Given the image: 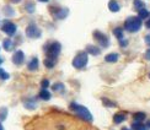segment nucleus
<instances>
[{"label":"nucleus","mask_w":150,"mask_h":130,"mask_svg":"<svg viewBox=\"0 0 150 130\" xmlns=\"http://www.w3.org/2000/svg\"><path fill=\"white\" fill-rule=\"evenodd\" d=\"M83 119L73 118L71 115L63 114L60 112L51 113L41 117L33 122L32 130H96L86 124Z\"/></svg>","instance_id":"nucleus-1"},{"label":"nucleus","mask_w":150,"mask_h":130,"mask_svg":"<svg viewBox=\"0 0 150 130\" xmlns=\"http://www.w3.org/2000/svg\"><path fill=\"white\" fill-rule=\"evenodd\" d=\"M69 109L71 110V112H73L75 115L78 117V118L83 119V120H85V122H87V123H92L93 118H92V115H91V113H90V110L87 109L86 107L80 106V104L73 102V103H70Z\"/></svg>","instance_id":"nucleus-2"},{"label":"nucleus","mask_w":150,"mask_h":130,"mask_svg":"<svg viewBox=\"0 0 150 130\" xmlns=\"http://www.w3.org/2000/svg\"><path fill=\"white\" fill-rule=\"evenodd\" d=\"M60 49H62V46H60L59 42H51V43H48V44L45 46L46 58L57 60L58 55H59V53H60Z\"/></svg>","instance_id":"nucleus-3"},{"label":"nucleus","mask_w":150,"mask_h":130,"mask_svg":"<svg viewBox=\"0 0 150 130\" xmlns=\"http://www.w3.org/2000/svg\"><path fill=\"white\" fill-rule=\"evenodd\" d=\"M142 25H143V22L138 16H130L126 20V22H124V30L128 31V32L134 33V32H138L142 28Z\"/></svg>","instance_id":"nucleus-4"},{"label":"nucleus","mask_w":150,"mask_h":130,"mask_svg":"<svg viewBox=\"0 0 150 130\" xmlns=\"http://www.w3.org/2000/svg\"><path fill=\"white\" fill-rule=\"evenodd\" d=\"M87 60H89V58H87V53L86 52H80L76 54V57H75L73 59V66L76 67V69H83V67L87 64Z\"/></svg>","instance_id":"nucleus-5"},{"label":"nucleus","mask_w":150,"mask_h":130,"mask_svg":"<svg viewBox=\"0 0 150 130\" xmlns=\"http://www.w3.org/2000/svg\"><path fill=\"white\" fill-rule=\"evenodd\" d=\"M26 36L28 38H40L41 34H42V31L41 28H38L36 23H30L28 26L26 27Z\"/></svg>","instance_id":"nucleus-6"},{"label":"nucleus","mask_w":150,"mask_h":130,"mask_svg":"<svg viewBox=\"0 0 150 130\" xmlns=\"http://www.w3.org/2000/svg\"><path fill=\"white\" fill-rule=\"evenodd\" d=\"M1 31L8 36H14L16 33V31H17V27H16V25L12 23L11 21L5 20L1 25Z\"/></svg>","instance_id":"nucleus-7"},{"label":"nucleus","mask_w":150,"mask_h":130,"mask_svg":"<svg viewBox=\"0 0 150 130\" xmlns=\"http://www.w3.org/2000/svg\"><path fill=\"white\" fill-rule=\"evenodd\" d=\"M93 38L98 42V44L101 46L102 48H107L110 46L108 37L106 34H103L102 32H100V31H95V32H93Z\"/></svg>","instance_id":"nucleus-8"},{"label":"nucleus","mask_w":150,"mask_h":130,"mask_svg":"<svg viewBox=\"0 0 150 130\" xmlns=\"http://www.w3.org/2000/svg\"><path fill=\"white\" fill-rule=\"evenodd\" d=\"M25 61V54L22 51H16L12 55V63L15 65H21Z\"/></svg>","instance_id":"nucleus-9"},{"label":"nucleus","mask_w":150,"mask_h":130,"mask_svg":"<svg viewBox=\"0 0 150 130\" xmlns=\"http://www.w3.org/2000/svg\"><path fill=\"white\" fill-rule=\"evenodd\" d=\"M68 14H69V10L68 9H58V10H55V12L53 14V16L55 18H58V20H63V18H65L68 16Z\"/></svg>","instance_id":"nucleus-10"},{"label":"nucleus","mask_w":150,"mask_h":130,"mask_svg":"<svg viewBox=\"0 0 150 130\" xmlns=\"http://www.w3.org/2000/svg\"><path fill=\"white\" fill-rule=\"evenodd\" d=\"M86 53L91 54V55H100V54H101V49H100L98 47H96V46L89 44L86 47Z\"/></svg>","instance_id":"nucleus-11"},{"label":"nucleus","mask_w":150,"mask_h":130,"mask_svg":"<svg viewBox=\"0 0 150 130\" xmlns=\"http://www.w3.org/2000/svg\"><path fill=\"white\" fill-rule=\"evenodd\" d=\"M126 119H127V115H126V113H123V112L117 113L113 117V122L116 123V124H121V123H123Z\"/></svg>","instance_id":"nucleus-12"},{"label":"nucleus","mask_w":150,"mask_h":130,"mask_svg":"<svg viewBox=\"0 0 150 130\" xmlns=\"http://www.w3.org/2000/svg\"><path fill=\"white\" fill-rule=\"evenodd\" d=\"M25 108H27L30 110H33L37 108V102L33 100V98H30V100H26L25 101Z\"/></svg>","instance_id":"nucleus-13"},{"label":"nucleus","mask_w":150,"mask_h":130,"mask_svg":"<svg viewBox=\"0 0 150 130\" xmlns=\"http://www.w3.org/2000/svg\"><path fill=\"white\" fill-rule=\"evenodd\" d=\"M118 58H120V54L118 53H110L105 57V60L107 61V63H116Z\"/></svg>","instance_id":"nucleus-14"},{"label":"nucleus","mask_w":150,"mask_h":130,"mask_svg":"<svg viewBox=\"0 0 150 130\" xmlns=\"http://www.w3.org/2000/svg\"><path fill=\"white\" fill-rule=\"evenodd\" d=\"M27 67H28V70H30V71H35V70H37V69H38V59H37V58H32V59L30 60V63H28Z\"/></svg>","instance_id":"nucleus-15"},{"label":"nucleus","mask_w":150,"mask_h":130,"mask_svg":"<svg viewBox=\"0 0 150 130\" xmlns=\"http://www.w3.org/2000/svg\"><path fill=\"white\" fill-rule=\"evenodd\" d=\"M108 9L112 12H118V11H120V9H121V6H120V4L116 1V0H111V1L108 3Z\"/></svg>","instance_id":"nucleus-16"},{"label":"nucleus","mask_w":150,"mask_h":130,"mask_svg":"<svg viewBox=\"0 0 150 130\" xmlns=\"http://www.w3.org/2000/svg\"><path fill=\"white\" fill-rule=\"evenodd\" d=\"M38 97L41 98V100H43V101H49V100H51V92H49L48 90H46V89H42L41 92H40V95H38Z\"/></svg>","instance_id":"nucleus-17"},{"label":"nucleus","mask_w":150,"mask_h":130,"mask_svg":"<svg viewBox=\"0 0 150 130\" xmlns=\"http://www.w3.org/2000/svg\"><path fill=\"white\" fill-rule=\"evenodd\" d=\"M3 47L6 52H10V51H12V48H14V43H12V41L10 38H6L3 42Z\"/></svg>","instance_id":"nucleus-18"},{"label":"nucleus","mask_w":150,"mask_h":130,"mask_svg":"<svg viewBox=\"0 0 150 130\" xmlns=\"http://www.w3.org/2000/svg\"><path fill=\"white\" fill-rule=\"evenodd\" d=\"M149 15H150V12H149L145 8H143V9H140V10L138 11V17L140 18V20H144V18H148V17H149Z\"/></svg>","instance_id":"nucleus-19"},{"label":"nucleus","mask_w":150,"mask_h":130,"mask_svg":"<svg viewBox=\"0 0 150 130\" xmlns=\"http://www.w3.org/2000/svg\"><path fill=\"white\" fill-rule=\"evenodd\" d=\"M113 34L117 37V39H118V41L123 39V28H121V27H116V28L113 30Z\"/></svg>","instance_id":"nucleus-20"},{"label":"nucleus","mask_w":150,"mask_h":130,"mask_svg":"<svg viewBox=\"0 0 150 130\" xmlns=\"http://www.w3.org/2000/svg\"><path fill=\"white\" fill-rule=\"evenodd\" d=\"M64 85L62 84V82H57V84H54L53 86H52V90L54 91V92H63L64 91Z\"/></svg>","instance_id":"nucleus-21"},{"label":"nucleus","mask_w":150,"mask_h":130,"mask_svg":"<svg viewBox=\"0 0 150 130\" xmlns=\"http://www.w3.org/2000/svg\"><path fill=\"white\" fill-rule=\"evenodd\" d=\"M57 60H53V59H49V58H45V66L48 67V69H52V67L55 65Z\"/></svg>","instance_id":"nucleus-22"},{"label":"nucleus","mask_w":150,"mask_h":130,"mask_svg":"<svg viewBox=\"0 0 150 130\" xmlns=\"http://www.w3.org/2000/svg\"><path fill=\"white\" fill-rule=\"evenodd\" d=\"M134 120L135 122H143V120H144L145 119V113H143V112H138V113H134Z\"/></svg>","instance_id":"nucleus-23"},{"label":"nucleus","mask_w":150,"mask_h":130,"mask_svg":"<svg viewBox=\"0 0 150 130\" xmlns=\"http://www.w3.org/2000/svg\"><path fill=\"white\" fill-rule=\"evenodd\" d=\"M132 130H144V125L142 124V122H133L132 123Z\"/></svg>","instance_id":"nucleus-24"},{"label":"nucleus","mask_w":150,"mask_h":130,"mask_svg":"<svg viewBox=\"0 0 150 130\" xmlns=\"http://www.w3.org/2000/svg\"><path fill=\"white\" fill-rule=\"evenodd\" d=\"M133 6H134V9L135 10H140V9H143V8H144V3H143L142 1V0H134V1H133Z\"/></svg>","instance_id":"nucleus-25"},{"label":"nucleus","mask_w":150,"mask_h":130,"mask_svg":"<svg viewBox=\"0 0 150 130\" xmlns=\"http://www.w3.org/2000/svg\"><path fill=\"white\" fill-rule=\"evenodd\" d=\"M6 115H8V109L6 108H0V122L5 120Z\"/></svg>","instance_id":"nucleus-26"},{"label":"nucleus","mask_w":150,"mask_h":130,"mask_svg":"<svg viewBox=\"0 0 150 130\" xmlns=\"http://www.w3.org/2000/svg\"><path fill=\"white\" fill-rule=\"evenodd\" d=\"M102 103L105 104L106 107H116V103L112 102V101H110L108 98H102Z\"/></svg>","instance_id":"nucleus-27"},{"label":"nucleus","mask_w":150,"mask_h":130,"mask_svg":"<svg viewBox=\"0 0 150 130\" xmlns=\"http://www.w3.org/2000/svg\"><path fill=\"white\" fill-rule=\"evenodd\" d=\"M4 14L6 16H12V15H14V10H12L10 6H5V8H4Z\"/></svg>","instance_id":"nucleus-28"},{"label":"nucleus","mask_w":150,"mask_h":130,"mask_svg":"<svg viewBox=\"0 0 150 130\" xmlns=\"http://www.w3.org/2000/svg\"><path fill=\"white\" fill-rule=\"evenodd\" d=\"M9 77H10L9 74L6 72L5 70H3L1 67H0V79H1V80H8Z\"/></svg>","instance_id":"nucleus-29"},{"label":"nucleus","mask_w":150,"mask_h":130,"mask_svg":"<svg viewBox=\"0 0 150 130\" xmlns=\"http://www.w3.org/2000/svg\"><path fill=\"white\" fill-rule=\"evenodd\" d=\"M26 10L30 12V14H32V12L35 11V5L32 4V3H30V4H27L26 5Z\"/></svg>","instance_id":"nucleus-30"},{"label":"nucleus","mask_w":150,"mask_h":130,"mask_svg":"<svg viewBox=\"0 0 150 130\" xmlns=\"http://www.w3.org/2000/svg\"><path fill=\"white\" fill-rule=\"evenodd\" d=\"M41 86H42V89H48L49 87V81L47 79H45V80H42V82H41Z\"/></svg>","instance_id":"nucleus-31"},{"label":"nucleus","mask_w":150,"mask_h":130,"mask_svg":"<svg viewBox=\"0 0 150 130\" xmlns=\"http://www.w3.org/2000/svg\"><path fill=\"white\" fill-rule=\"evenodd\" d=\"M144 58H145L146 60H150V48H149L148 51L145 52V54H144Z\"/></svg>","instance_id":"nucleus-32"},{"label":"nucleus","mask_w":150,"mask_h":130,"mask_svg":"<svg viewBox=\"0 0 150 130\" xmlns=\"http://www.w3.org/2000/svg\"><path fill=\"white\" fill-rule=\"evenodd\" d=\"M120 44H121V47H126V46L128 44V42H127L126 39H121V41H120Z\"/></svg>","instance_id":"nucleus-33"},{"label":"nucleus","mask_w":150,"mask_h":130,"mask_svg":"<svg viewBox=\"0 0 150 130\" xmlns=\"http://www.w3.org/2000/svg\"><path fill=\"white\" fill-rule=\"evenodd\" d=\"M145 43L150 47V34H146L145 36Z\"/></svg>","instance_id":"nucleus-34"},{"label":"nucleus","mask_w":150,"mask_h":130,"mask_svg":"<svg viewBox=\"0 0 150 130\" xmlns=\"http://www.w3.org/2000/svg\"><path fill=\"white\" fill-rule=\"evenodd\" d=\"M144 130H150V120L146 123V124L144 125Z\"/></svg>","instance_id":"nucleus-35"},{"label":"nucleus","mask_w":150,"mask_h":130,"mask_svg":"<svg viewBox=\"0 0 150 130\" xmlns=\"http://www.w3.org/2000/svg\"><path fill=\"white\" fill-rule=\"evenodd\" d=\"M145 26H146V28H149V30H150V18H149V20L145 22Z\"/></svg>","instance_id":"nucleus-36"},{"label":"nucleus","mask_w":150,"mask_h":130,"mask_svg":"<svg viewBox=\"0 0 150 130\" xmlns=\"http://www.w3.org/2000/svg\"><path fill=\"white\" fill-rule=\"evenodd\" d=\"M38 1H41V3H48L49 0H38Z\"/></svg>","instance_id":"nucleus-37"},{"label":"nucleus","mask_w":150,"mask_h":130,"mask_svg":"<svg viewBox=\"0 0 150 130\" xmlns=\"http://www.w3.org/2000/svg\"><path fill=\"white\" fill-rule=\"evenodd\" d=\"M12 3H20V0H11Z\"/></svg>","instance_id":"nucleus-38"},{"label":"nucleus","mask_w":150,"mask_h":130,"mask_svg":"<svg viewBox=\"0 0 150 130\" xmlns=\"http://www.w3.org/2000/svg\"><path fill=\"white\" fill-rule=\"evenodd\" d=\"M0 130H4V128H3V125H1V123H0Z\"/></svg>","instance_id":"nucleus-39"},{"label":"nucleus","mask_w":150,"mask_h":130,"mask_svg":"<svg viewBox=\"0 0 150 130\" xmlns=\"http://www.w3.org/2000/svg\"><path fill=\"white\" fill-rule=\"evenodd\" d=\"M122 130H132V129H128V128H122Z\"/></svg>","instance_id":"nucleus-40"},{"label":"nucleus","mask_w":150,"mask_h":130,"mask_svg":"<svg viewBox=\"0 0 150 130\" xmlns=\"http://www.w3.org/2000/svg\"><path fill=\"white\" fill-rule=\"evenodd\" d=\"M1 63H3V59H1V58H0V64H1Z\"/></svg>","instance_id":"nucleus-41"},{"label":"nucleus","mask_w":150,"mask_h":130,"mask_svg":"<svg viewBox=\"0 0 150 130\" xmlns=\"http://www.w3.org/2000/svg\"><path fill=\"white\" fill-rule=\"evenodd\" d=\"M149 77H150V74H149Z\"/></svg>","instance_id":"nucleus-42"}]
</instances>
